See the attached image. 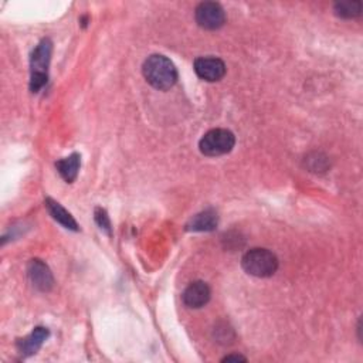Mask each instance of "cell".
I'll use <instances>...</instances> for the list:
<instances>
[{"label":"cell","mask_w":363,"mask_h":363,"mask_svg":"<svg viewBox=\"0 0 363 363\" xmlns=\"http://www.w3.org/2000/svg\"><path fill=\"white\" fill-rule=\"evenodd\" d=\"M145 80L156 90H170L177 81V70L174 64L162 54L149 56L142 67Z\"/></svg>","instance_id":"1"},{"label":"cell","mask_w":363,"mask_h":363,"mask_svg":"<svg viewBox=\"0 0 363 363\" xmlns=\"http://www.w3.org/2000/svg\"><path fill=\"white\" fill-rule=\"evenodd\" d=\"M244 271L258 278H267L277 273L278 258L267 249H251L242 258Z\"/></svg>","instance_id":"2"},{"label":"cell","mask_w":363,"mask_h":363,"mask_svg":"<svg viewBox=\"0 0 363 363\" xmlns=\"http://www.w3.org/2000/svg\"><path fill=\"white\" fill-rule=\"evenodd\" d=\"M53 44L49 39L42 40L35 49L30 60L32 67V78H30V90L32 93H39L49 80V66L52 60Z\"/></svg>","instance_id":"3"},{"label":"cell","mask_w":363,"mask_h":363,"mask_svg":"<svg viewBox=\"0 0 363 363\" xmlns=\"http://www.w3.org/2000/svg\"><path fill=\"white\" fill-rule=\"evenodd\" d=\"M236 136L232 131L216 128L203 135L199 142V149L205 156H222L233 150Z\"/></svg>","instance_id":"4"},{"label":"cell","mask_w":363,"mask_h":363,"mask_svg":"<svg viewBox=\"0 0 363 363\" xmlns=\"http://www.w3.org/2000/svg\"><path fill=\"white\" fill-rule=\"evenodd\" d=\"M196 23L205 30H218L226 23V13L216 2H202L195 12Z\"/></svg>","instance_id":"5"},{"label":"cell","mask_w":363,"mask_h":363,"mask_svg":"<svg viewBox=\"0 0 363 363\" xmlns=\"http://www.w3.org/2000/svg\"><path fill=\"white\" fill-rule=\"evenodd\" d=\"M195 71L208 83L220 81L226 74V64L218 57H199L195 60Z\"/></svg>","instance_id":"6"},{"label":"cell","mask_w":363,"mask_h":363,"mask_svg":"<svg viewBox=\"0 0 363 363\" xmlns=\"http://www.w3.org/2000/svg\"><path fill=\"white\" fill-rule=\"evenodd\" d=\"M28 275L33 287L42 292H49L54 287V278L50 268L39 258L30 260L28 266Z\"/></svg>","instance_id":"7"},{"label":"cell","mask_w":363,"mask_h":363,"mask_svg":"<svg viewBox=\"0 0 363 363\" xmlns=\"http://www.w3.org/2000/svg\"><path fill=\"white\" fill-rule=\"evenodd\" d=\"M210 297H212L210 287L205 281H195L188 285L184 295H182V299H184L188 308L199 309L210 301Z\"/></svg>","instance_id":"8"},{"label":"cell","mask_w":363,"mask_h":363,"mask_svg":"<svg viewBox=\"0 0 363 363\" xmlns=\"http://www.w3.org/2000/svg\"><path fill=\"white\" fill-rule=\"evenodd\" d=\"M50 332L47 328H43V326H37L35 328V331L25 339H20L18 342V347L19 350L25 355V356H30V355H35L40 347L44 343V340L49 338Z\"/></svg>","instance_id":"9"},{"label":"cell","mask_w":363,"mask_h":363,"mask_svg":"<svg viewBox=\"0 0 363 363\" xmlns=\"http://www.w3.org/2000/svg\"><path fill=\"white\" fill-rule=\"evenodd\" d=\"M219 225V216L213 209L203 210L194 216L186 225L189 232H213Z\"/></svg>","instance_id":"10"},{"label":"cell","mask_w":363,"mask_h":363,"mask_svg":"<svg viewBox=\"0 0 363 363\" xmlns=\"http://www.w3.org/2000/svg\"><path fill=\"white\" fill-rule=\"evenodd\" d=\"M46 209L49 210L50 216L57 222L60 223L63 227L69 229V230H73V232H78L80 227L76 222V219L71 216L70 212H67L59 202L53 201L52 198H47L46 199Z\"/></svg>","instance_id":"11"},{"label":"cell","mask_w":363,"mask_h":363,"mask_svg":"<svg viewBox=\"0 0 363 363\" xmlns=\"http://www.w3.org/2000/svg\"><path fill=\"white\" fill-rule=\"evenodd\" d=\"M80 166H81V156L78 153H73L69 157H64L56 162V167L59 173L67 184H73V182L77 179Z\"/></svg>","instance_id":"12"},{"label":"cell","mask_w":363,"mask_h":363,"mask_svg":"<svg viewBox=\"0 0 363 363\" xmlns=\"http://www.w3.org/2000/svg\"><path fill=\"white\" fill-rule=\"evenodd\" d=\"M335 13L343 19H355L362 15V4L357 0L353 2H339L335 5Z\"/></svg>","instance_id":"13"},{"label":"cell","mask_w":363,"mask_h":363,"mask_svg":"<svg viewBox=\"0 0 363 363\" xmlns=\"http://www.w3.org/2000/svg\"><path fill=\"white\" fill-rule=\"evenodd\" d=\"M94 215H95V222L100 226V229L105 230L108 234H111V222H109L107 212L102 208H97Z\"/></svg>","instance_id":"14"},{"label":"cell","mask_w":363,"mask_h":363,"mask_svg":"<svg viewBox=\"0 0 363 363\" xmlns=\"http://www.w3.org/2000/svg\"><path fill=\"white\" fill-rule=\"evenodd\" d=\"M247 359L242 355H227L222 359V362H246Z\"/></svg>","instance_id":"15"}]
</instances>
